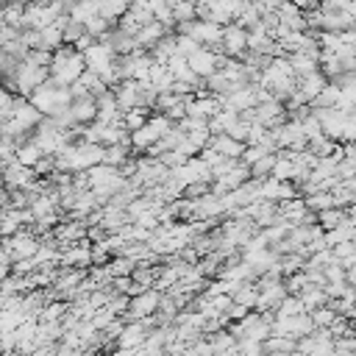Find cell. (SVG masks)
I'll list each match as a JSON object with an SVG mask.
<instances>
[{"label": "cell", "instance_id": "5", "mask_svg": "<svg viewBox=\"0 0 356 356\" xmlns=\"http://www.w3.org/2000/svg\"><path fill=\"white\" fill-rule=\"evenodd\" d=\"M0 181H3V186H6L8 192H14V189L31 186V184L36 181V172H33V167H25V164H19L17 159H11L8 164L0 167Z\"/></svg>", "mask_w": 356, "mask_h": 356}, {"label": "cell", "instance_id": "28", "mask_svg": "<svg viewBox=\"0 0 356 356\" xmlns=\"http://www.w3.org/2000/svg\"><path fill=\"white\" fill-rule=\"evenodd\" d=\"M353 300H356V286H353Z\"/></svg>", "mask_w": 356, "mask_h": 356}, {"label": "cell", "instance_id": "1", "mask_svg": "<svg viewBox=\"0 0 356 356\" xmlns=\"http://www.w3.org/2000/svg\"><path fill=\"white\" fill-rule=\"evenodd\" d=\"M50 78L61 86H72L83 70H86V61H83V53L75 47V44H61L58 50H53L50 56Z\"/></svg>", "mask_w": 356, "mask_h": 356}, {"label": "cell", "instance_id": "21", "mask_svg": "<svg viewBox=\"0 0 356 356\" xmlns=\"http://www.w3.org/2000/svg\"><path fill=\"white\" fill-rule=\"evenodd\" d=\"M309 317H312V323H314V328H331L334 325V320L339 317L328 303L325 306H317V309H312L309 312Z\"/></svg>", "mask_w": 356, "mask_h": 356}, {"label": "cell", "instance_id": "3", "mask_svg": "<svg viewBox=\"0 0 356 356\" xmlns=\"http://www.w3.org/2000/svg\"><path fill=\"white\" fill-rule=\"evenodd\" d=\"M245 50H248V28H242L239 22L222 25V36H220L217 53H222L228 58H242Z\"/></svg>", "mask_w": 356, "mask_h": 356}, {"label": "cell", "instance_id": "8", "mask_svg": "<svg viewBox=\"0 0 356 356\" xmlns=\"http://www.w3.org/2000/svg\"><path fill=\"white\" fill-rule=\"evenodd\" d=\"M206 147H211L214 153H220V156H225V159H239L242 150H245V142H236V139H231L228 134H211V139H209Z\"/></svg>", "mask_w": 356, "mask_h": 356}, {"label": "cell", "instance_id": "16", "mask_svg": "<svg viewBox=\"0 0 356 356\" xmlns=\"http://www.w3.org/2000/svg\"><path fill=\"white\" fill-rule=\"evenodd\" d=\"M44 156V150L33 142V139H28L25 145H19L17 150H14V159L19 161V164H25V167H36V161Z\"/></svg>", "mask_w": 356, "mask_h": 356}, {"label": "cell", "instance_id": "26", "mask_svg": "<svg viewBox=\"0 0 356 356\" xmlns=\"http://www.w3.org/2000/svg\"><path fill=\"white\" fill-rule=\"evenodd\" d=\"M11 159H14V145H8V142L0 136V167L8 164Z\"/></svg>", "mask_w": 356, "mask_h": 356}, {"label": "cell", "instance_id": "10", "mask_svg": "<svg viewBox=\"0 0 356 356\" xmlns=\"http://www.w3.org/2000/svg\"><path fill=\"white\" fill-rule=\"evenodd\" d=\"M58 25H61V36H64V44H78L83 36H89V33H86V25H83L81 19H72V17H61V19H58Z\"/></svg>", "mask_w": 356, "mask_h": 356}, {"label": "cell", "instance_id": "27", "mask_svg": "<svg viewBox=\"0 0 356 356\" xmlns=\"http://www.w3.org/2000/svg\"><path fill=\"white\" fill-rule=\"evenodd\" d=\"M350 33H353V39H356V25H353V28H350Z\"/></svg>", "mask_w": 356, "mask_h": 356}, {"label": "cell", "instance_id": "9", "mask_svg": "<svg viewBox=\"0 0 356 356\" xmlns=\"http://www.w3.org/2000/svg\"><path fill=\"white\" fill-rule=\"evenodd\" d=\"M325 83H328V81H325V75H323L320 70H314V72H309V75H300V78L295 81V89H298V92L312 103V100L320 95V89H323Z\"/></svg>", "mask_w": 356, "mask_h": 356}, {"label": "cell", "instance_id": "12", "mask_svg": "<svg viewBox=\"0 0 356 356\" xmlns=\"http://www.w3.org/2000/svg\"><path fill=\"white\" fill-rule=\"evenodd\" d=\"M325 234V245L331 248V245H337V242H356V225L345 217L337 228H331V231H323Z\"/></svg>", "mask_w": 356, "mask_h": 356}, {"label": "cell", "instance_id": "4", "mask_svg": "<svg viewBox=\"0 0 356 356\" xmlns=\"http://www.w3.org/2000/svg\"><path fill=\"white\" fill-rule=\"evenodd\" d=\"M159 300H161V292H159L156 286H150V289H145V292H139V295H131V300H128V309H125L122 320L128 323V320H145V317L156 314Z\"/></svg>", "mask_w": 356, "mask_h": 356}, {"label": "cell", "instance_id": "6", "mask_svg": "<svg viewBox=\"0 0 356 356\" xmlns=\"http://www.w3.org/2000/svg\"><path fill=\"white\" fill-rule=\"evenodd\" d=\"M220 58H222V53H217V50H211V47H197V50L186 58V64H189L200 78H209L211 72H217Z\"/></svg>", "mask_w": 356, "mask_h": 356}, {"label": "cell", "instance_id": "29", "mask_svg": "<svg viewBox=\"0 0 356 356\" xmlns=\"http://www.w3.org/2000/svg\"><path fill=\"white\" fill-rule=\"evenodd\" d=\"M353 56H356V44H353Z\"/></svg>", "mask_w": 356, "mask_h": 356}, {"label": "cell", "instance_id": "22", "mask_svg": "<svg viewBox=\"0 0 356 356\" xmlns=\"http://www.w3.org/2000/svg\"><path fill=\"white\" fill-rule=\"evenodd\" d=\"M145 122H147V108H128V111H122V128L128 134L142 128Z\"/></svg>", "mask_w": 356, "mask_h": 356}, {"label": "cell", "instance_id": "13", "mask_svg": "<svg viewBox=\"0 0 356 356\" xmlns=\"http://www.w3.org/2000/svg\"><path fill=\"white\" fill-rule=\"evenodd\" d=\"M339 100H342V89L337 86V83H325L323 89H320V95L309 103L312 108H334V106H339Z\"/></svg>", "mask_w": 356, "mask_h": 356}, {"label": "cell", "instance_id": "25", "mask_svg": "<svg viewBox=\"0 0 356 356\" xmlns=\"http://www.w3.org/2000/svg\"><path fill=\"white\" fill-rule=\"evenodd\" d=\"M236 350H239V356H261L264 345L259 339H236Z\"/></svg>", "mask_w": 356, "mask_h": 356}, {"label": "cell", "instance_id": "14", "mask_svg": "<svg viewBox=\"0 0 356 356\" xmlns=\"http://www.w3.org/2000/svg\"><path fill=\"white\" fill-rule=\"evenodd\" d=\"M298 298H300V303H303L306 312H312V309L328 303V295L323 292V286H314V284H306V286L298 292Z\"/></svg>", "mask_w": 356, "mask_h": 356}, {"label": "cell", "instance_id": "15", "mask_svg": "<svg viewBox=\"0 0 356 356\" xmlns=\"http://www.w3.org/2000/svg\"><path fill=\"white\" fill-rule=\"evenodd\" d=\"M206 342L211 345V353H214V356H220V353L236 348V337H234L228 328H220V331H214V334H206Z\"/></svg>", "mask_w": 356, "mask_h": 356}, {"label": "cell", "instance_id": "17", "mask_svg": "<svg viewBox=\"0 0 356 356\" xmlns=\"http://www.w3.org/2000/svg\"><path fill=\"white\" fill-rule=\"evenodd\" d=\"M236 120H239V111L220 108V111H217V114L209 120V131H211V134H225V131H228V128H231Z\"/></svg>", "mask_w": 356, "mask_h": 356}, {"label": "cell", "instance_id": "11", "mask_svg": "<svg viewBox=\"0 0 356 356\" xmlns=\"http://www.w3.org/2000/svg\"><path fill=\"white\" fill-rule=\"evenodd\" d=\"M261 345H264V353H273V356H289L298 350V339L292 337H267Z\"/></svg>", "mask_w": 356, "mask_h": 356}, {"label": "cell", "instance_id": "20", "mask_svg": "<svg viewBox=\"0 0 356 356\" xmlns=\"http://www.w3.org/2000/svg\"><path fill=\"white\" fill-rule=\"evenodd\" d=\"M303 203H306L309 211L320 214V211H325V209L334 206V195H331V192H309V195L303 197Z\"/></svg>", "mask_w": 356, "mask_h": 356}, {"label": "cell", "instance_id": "18", "mask_svg": "<svg viewBox=\"0 0 356 356\" xmlns=\"http://www.w3.org/2000/svg\"><path fill=\"white\" fill-rule=\"evenodd\" d=\"M345 217H348V211H345L342 206H331V209H325V211L317 214V225H320L323 231H331V228H337Z\"/></svg>", "mask_w": 356, "mask_h": 356}, {"label": "cell", "instance_id": "7", "mask_svg": "<svg viewBox=\"0 0 356 356\" xmlns=\"http://www.w3.org/2000/svg\"><path fill=\"white\" fill-rule=\"evenodd\" d=\"M167 33H172V31H170L167 25H161V22L153 19V22H147V25H142V28L134 33V39H136V47H139V50H150V47H153L159 39H164Z\"/></svg>", "mask_w": 356, "mask_h": 356}, {"label": "cell", "instance_id": "23", "mask_svg": "<svg viewBox=\"0 0 356 356\" xmlns=\"http://www.w3.org/2000/svg\"><path fill=\"white\" fill-rule=\"evenodd\" d=\"M273 164H275V153H267V156H261V159H256L248 170H250V178H256V181H261V178H267L270 172H273Z\"/></svg>", "mask_w": 356, "mask_h": 356}, {"label": "cell", "instance_id": "19", "mask_svg": "<svg viewBox=\"0 0 356 356\" xmlns=\"http://www.w3.org/2000/svg\"><path fill=\"white\" fill-rule=\"evenodd\" d=\"M189 19H197V3L172 0V22L181 25V22H189Z\"/></svg>", "mask_w": 356, "mask_h": 356}, {"label": "cell", "instance_id": "24", "mask_svg": "<svg viewBox=\"0 0 356 356\" xmlns=\"http://www.w3.org/2000/svg\"><path fill=\"white\" fill-rule=\"evenodd\" d=\"M323 275H325V284H334V281H345V264L339 259H331L325 267H323Z\"/></svg>", "mask_w": 356, "mask_h": 356}, {"label": "cell", "instance_id": "2", "mask_svg": "<svg viewBox=\"0 0 356 356\" xmlns=\"http://www.w3.org/2000/svg\"><path fill=\"white\" fill-rule=\"evenodd\" d=\"M39 245H42V239L31 228H22V231H17V234H11V236L3 239V248H6V253L11 259V264L19 261V259H33L36 250H39Z\"/></svg>", "mask_w": 356, "mask_h": 356}]
</instances>
